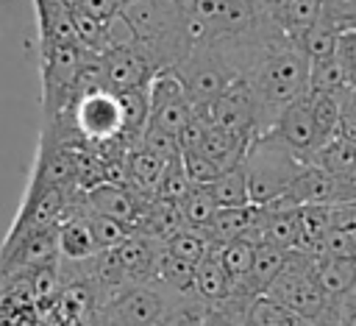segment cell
Here are the masks:
<instances>
[{
	"label": "cell",
	"mask_w": 356,
	"mask_h": 326,
	"mask_svg": "<svg viewBox=\"0 0 356 326\" xmlns=\"http://www.w3.org/2000/svg\"><path fill=\"white\" fill-rule=\"evenodd\" d=\"M186 89L189 103L195 106V111H206L239 75H245L242 61L236 59V53L225 45L217 42H195L189 56L172 67Z\"/></svg>",
	"instance_id": "obj_4"
},
{
	"label": "cell",
	"mask_w": 356,
	"mask_h": 326,
	"mask_svg": "<svg viewBox=\"0 0 356 326\" xmlns=\"http://www.w3.org/2000/svg\"><path fill=\"white\" fill-rule=\"evenodd\" d=\"M350 181H353V189H356V173H353V178H350Z\"/></svg>",
	"instance_id": "obj_44"
},
{
	"label": "cell",
	"mask_w": 356,
	"mask_h": 326,
	"mask_svg": "<svg viewBox=\"0 0 356 326\" xmlns=\"http://www.w3.org/2000/svg\"><path fill=\"white\" fill-rule=\"evenodd\" d=\"M181 167H184V173H186L192 187H209L220 176V170L200 150H184L181 153Z\"/></svg>",
	"instance_id": "obj_37"
},
{
	"label": "cell",
	"mask_w": 356,
	"mask_h": 326,
	"mask_svg": "<svg viewBox=\"0 0 356 326\" xmlns=\"http://www.w3.org/2000/svg\"><path fill=\"white\" fill-rule=\"evenodd\" d=\"M75 195V192H72ZM70 206V192L61 187H53L36 176H31L28 192L22 198V206L17 212V220L8 231H44L56 228L67 217Z\"/></svg>",
	"instance_id": "obj_12"
},
{
	"label": "cell",
	"mask_w": 356,
	"mask_h": 326,
	"mask_svg": "<svg viewBox=\"0 0 356 326\" xmlns=\"http://www.w3.org/2000/svg\"><path fill=\"white\" fill-rule=\"evenodd\" d=\"M337 59L342 61L350 84L356 86V31H342L339 45H337Z\"/></svg>",
	"instance_id": "obj_39"
},
{
	"label": "cell",
	"mask_w": 356,
	"mask_h": 326,
	"mask_svg": "<svg viewBox=\"0 0 356 326\" xmlns=\"http://www.w3.org/2000/svg\"><path fill=\"white\" fill-rule=\"evenodd\" d=\"M120 14L159 70L178 67L189 56L192 36L181 0H122Z\"/></svg>",
	"instance_id": "obj_2"
},
{
	"label": "cell",
	"mask_w": 356,
	"mask_h": 326,
	"mask_svg": "<svg viewBox=\"0 0 356 326\" xmlns=\"http://www.w3.org/2000/svg\"><path fill=\"white\" fill-rule=\"evenodd\" d=\"M242 162L248 170V189L253 206H270L273 201H278L309 164L273 131L256 134Z\"/></svg>",
	"instance_id": "obj_3"
},
{
	"label": "cell",
	"mask_w": 356,
	"mask_h": 326,
	"mask_svg": "<svg viewBox=\"0 0 356 326\" xmlns=\"http://www.w3.org/2000/svg\"><path fill=\"white\" fill-rule=\"evenodd\" d=\"M256 217V206H236V209H217L214 220L209 223V228L203 231L209 237V242L217 248L222 242H231V240H242L250 228Z\"/></svg>",
	"instance_id": "obj_23"
},
{
	"label": "cell",
	"mask_w": 356,
	"mask_h": 326,
	"mask_svg": "<svg viewBox=\"0 0 356 326\" xmlns=\"http://www.w3.org/2000/svg\"><path fill=\"white\" fill-rule=\"evenodd\" d=\"M178 293L159 281L128 284L92 306L95 326H159Z\"/></svg>",
	"instance_id": "obj_6"
},
{
	"label": "cell",
	"mask_w": 356,
	"mask_h": 326,
	"mask_svg": "<svg viewBox=\"0 0 356 326\" xmlns=\"http://www.w3.org/2000/svg\"><path fill=\"white\" fill-rule=\"evenodd\" d=\"M314 267H317V259L300 251H289L284 270L278 273V279L264 295L281 301L286 309H292L312 326H339V301L328 298L320 290Z\"/></svg>",
	"instance_id": "obj_5"
},
{
	"label": "cell",
	"mask_w": 356,
	"mask_h": 326,
	"mask_svg": "<svg viewBox=\"0 0 356 326\" xmlns=\"http://www.w3.org/2000/svg\"><path fill=\"white\" fill-rule=\"evenodd\" d=\"M192 293H195L203 304H209V306H220V304H225V301L231 298V293H234V281H231V276L225 273L222 262L217 259L214 248H211V254H209L206 259L197 262Z\"/></svg>",
	"instance_id": "obj_17"
},
{
	"label": "cell",
	"mask_w": 356,
	"mask_h": 326,
	"mask_svg": "<svg viewBox=\"0 0 356 326\" xmlns=\"http://www.w3.org/2000/svg\"><path fill=\"white\" fill-rule=\"evenodd\" d=\"M345 86H353L342 61L334 56L328 61H320V64H312V72H309V95H331V92H342Z\"/></svg>",
	"instance_id": "obj_32"
},
{
	"label": "cell",
	"mask_w": 356,
	"mask_h": 326,
	"mask_svg": "<svg viewBox=\"0 0 356 326\" xmlns=\"http://www.w3.org/2000/svg\"><path fill=\"white\" fill-rule=\"evenodd\" d=\"M314 276H317V284L320 290L339 301L345 293H350L356 287V256H328V259H320L317 267H314Z\"/></svg>",
	"instance_id": "obj_22"
},
{
	"label": "cell",
	"mask_w": 356,
	"mask_h": 326,
	"mask_svg": "<svg viewBox=\"0 0 356 326\" xmlns=\"http://www.w3.org/2000/svg\"><path fill=\"white\" fill-rule=\"evenodd\" d=\"M178 209H181V217H184V226L186 228L206 231L220 206H217V201H214V195H211L209 187H192L186 192V198L178 203Z\"/></svg>",
	"instance_id": "obj_27"
},
{
	"label": "cell",
	"mask_w": 356,
	"mask_h": 326,
	"mask_svg": "<svg viewBox=\"0 0 356 326\" xmlns=\"http://www.w3.org/2000/svg\"><path fill=\"white\" fill-rule=\"evenodd\" d=\"M353 106H356V98H353Z\"/></svg>",
	"instance_id": "obj_45"
},
{
	"label": "cell",
	"mask_w": 356,
	"mask_h": 326,
	"mask_svg": "<svg viewBox=\"0 0 356 326\" xmlns=\"http://www.w3.org/2000/svg\"><path fill=\"white\" fill-rule=\"evenodd\" d=\"M309 72L312 64L300 53V47L278 33L273 42L261 47V53L248 67L245 78L250 81L256 100H259V117H261V134L273 128L275 117L309 89Z\"/></svg>",
	"instance_id": "obj_1"
},
{
	"label": "cell",
	"mask_w": 356,
	"mask_h": 326,
	"mask_svg": "<svg viewBox=\"0 0 356 326\" xmlns=\"http://www.w3.org/2000/svg\"><path fill=\"white\" fill-rule=\"evenodd\" d=\"M256 3H259V6L264 8V11H273V8H278V6H284L286 0H256Z\"/></svg>",
	"instance_id": "obj_43"
},
{
	"label": "cell",
	"mask_w": 356,
	"mask_h": 326,
	"mask_svg": "<svg viewBox=\"0 0 356 326\" xmlns=\"http://www.w3.org/2000/svg\"><path fill=\"white\" fill-rule=\"evenodd\" d=\"M186 226H184V217H181L178 203L153 201L145 209V215H142V220H139V226H136L134 234H142V237H150V240H159V242H170Z\"/></svg>",
	"instance_id": "obj_21"
},
{
	"label": "cell",
	"mask_w": 356,
	"mask_h": 326,
	"mask_svg": "<svg viewBox=\"0 0 356 326\" xmlns=\"http://www.w3.org/2000/svg\"><path fill=\"white\" fill-rule=\"evenodd\" d=\"M248 145H250V139H242V137H236V134H231V131H222V128H217V125L209 123V131H206V137H203V142H200L197 150H200L220 173H225V170L242 164V159H245V153H248Z\"/></svg>",
	"instance_id": "obj_18"
},
{
	"label": "cell",
	"mask_w": 356,
	"mask_h": 326,
	"mask_svg": "<svg viewBox=\"0 0 356 326\" xmlns=\"http://www.w3.org/2000/svg\"><path fill=\"white\" fill-rule=\"evenodd\" d=\"M323 17L339 33L356 31V0H323Z\"/></svg>",
	"instance_id": "obj_38"
},
{
	"label": "cell",
	"mask_w": 356,
	"mask_h": 326,
	"mask_svg": "<svg viewBox=\"0 0 356 326\" xmlns=\"http://www.w3.org/2000/svg\"><path fill=\"white\" fill-rule=\"evenodd\" d=\"M309 164L331 173L334 178H342V181H350L353 173H356V148L348 145L345 139L339 137H331L325 145H320L314 150V156L309 159Z\"/></svg>",
	"instance_id": "obj_24"
},
{
	"label": "cell",
	"mask_w": 356,
	"mask_h": 326,
	"mask_svg": "<svg viewBox=\"0 0 356 326\" xmlns=\"http://www.w3.org/2000/svg\"><path fill=\"white\" fill-rule=\"evenodd\" d=\"M103 70H106V89L125 92V89L150 84L153 75L159 72V64L136 42L131 47H117V50L103 53Z\"/></svg>",
	"instance_id": "obj_14"
},
{
	"label": "cell",
	"mask_w": 356,
	"mask_h": 326,
	"mask_svg": "<svg viewBox=\"0 0 356 326\" xmlns=\"http://www.w3.org/2000/svg\"><path fill=\"white\" fill-rule=\"evenodd\" d=\"M192 189L184 167H181V159L178 162H170L164 167V176L159 181V189H156V201H167V203H181L186 198V192Z\"/></svg>",
	"instance_id": "obj_35"
},
{
	"label": "cell",
	"mask_w": 356,
	"mask_h": 326,
	"mask_svg": "<svg viewBox=\"0 0 356 326\" xmlns=\"http://www.w3.org/2000/svg\"><path fill=\"white\" fill-rule=\"evenodd\" d=\"M195 267L192 262H184L178 256H172L167 248H161L159 256V267H156V281L164 284L167 290L178 293V295H195L192 284H195Z\"/></svg>",
	"instance_id": "obj_29"
},
{
	"label": "cell",
	"mask_w": 356,
	"mask_h": 326,
	"mask_svg": "<svg viewBox=\"0 0 356 326\" xmlns=\"http://www.w3.org/2000/svg\"><path fill=\"white\" fill-rule=\"evenodd\" d=\"M56 228L8 231V237H6V242L0 248V284L14 279V276L33 273V270H39L44 265H56V259H58Z\"/></svg>",
	"instance_id": "obj_9"
},
{
	"label": "cell",
	"mask_w": 356,
	"mask_h": 326,
	"mask_svg": "<svg viewBox=\"0 0 356 326\" xmlns=\"http://www.w3.org/2000/svg\"><path fill=\"white\" fill-rule=\"evenodd\" d=\"M284 145H289L298 156H303L306 162L314 156V150L320 148V134L314 125V114H312V98L309 92L298 100H292L273 123L270 128Z\"/></svg>",
	"instance_id": "obj_15"
},
{
	"label": "cell",
	"mask_w": 356,
	"mask_h": 326,
	"mask_svg": "<svg viewBox=\"0 0 356 326\" xmlns=\"http://www.w3.org/2000/svg\"><path fill=\"white\" fill-rule=\"evenodd\" d=\"M56 240H58V259L61 262H86V259L100 254L95 245V237L89 231V223L78 209H70L67 217L58 223Z\"/></svg>",
	"instance_id": "obj_16"
},
{
	"label": "cell",
	"mask_w": 356,
	"mask_h": 326,
	"mask_svg": "<svg viewBox=\"0 0 356 326\" xmlns=\"http://www.w3.org/2000/svg\"><path fill=\"white\" fill-rule=\"evenodd\" d=\"M142 148H147L150 153H156L161 162H178L181 159V142H178V137L175 134H170V131H161V128H156V125H147L145 128V134H142V142H139Z\"/></svg>",
	"instance_id": "obj_36"
},
{
	"label": "cell",
	"mask_w": 356,
	"mask_h": 326,
	"mask_svg": "<svg viewBox=\"0 0 356 326\" xmlns=\"http://www.w3.org/2000/svg\"><path fill=\"white\" fill-rule=\"evenodd\" d=\"M214 201L220 209H236V206H250V189H248V170L245 162L220 173L211 184H209Z\"/></svg>",
	"instance_id": "obj_25"
},
{
	"label": "cell",
	"mask_w": 356,
	"mask_h": 326,
	"mask_svg": "<svg viewBox=\"0 0 356 326\" xmlns=\"http://www.w3.org/2000/svg\"><path fill=\"white\" fill-rule=\"evenodd\" d=\"M192 117H195V106L189 103L178 72L172 67L159 70L150 81V123L147 125H156L178 137Z\"/></svg>",
	"instance_id": "obj_11"
},
{
	"label": "cell",
	"mask_w": 356,
	"mask_h": 326,
	"mask_svg": "<svg viewBox=\"0 0 356 326\" xmlns=\"http://www.w3.org/2000/svg\"><path fill=\"white\" fill-rule=\"evenodd\" d=\"M206 120L222 131H231L242 139H253L261 134V117H259V100L245 75H239L206 111Z\"/></svg>",
	"instance_id": "obj_10"
},
{
	"label": "cell",
	"mask_w": 356,
	"mask_h": 326,
	"mask_svg": "<svg viewBox=\"0 0 356 326\" xmlns=\"http://www.w3.org/2000/svg\"><path fill=\"white\" fill-rule=\"evenodd\" d=\"M217 259L222 262L225 273L231 276L234 287L245 284V279L250 276V267H253V256H256V245L250 240H231V242H222L214 248Z\"/></svg>",
	"instance_id": "obj_28"
},
{
	"label": "cell",
	"mask_w": 356,
	"mask_h": 326,
	"mask_svg": "<svg viewBox=\"0 0 356 326\" xmlns=\"http://www.w3.org/2000/svg\"><path fill=\"white\" fill-rule=\"evenodd\" d=\"M248 326H312V323L303 320L300 315H295L292 309H286L281 301H275L270 295H259L250 304Z\"/></svg>",
	"instance_id": "obj_30"
},
{
	"label": "cell",
	"mask_w": 356,
	"mask_h": 326,
	"mask_svg": "<svg viewBox=\"0 0 356 326\" xmlns=\"http://www.w3.org/2000/svg\"><path fill=\"white\" fill-rule=\"evenodd\" d=\"M331 231H342L356 237V201H345L331 206Z\"/></svg>",
	"instance_id": "obj_40"
},
{
	"label": "cell",
	"mask_w": 356,
	"mask_h": 326,
	"mask_svg": "<svg viewBox=\"0 0 356 326\" xmlns=\"http://www.w3.org/2000/svg\"><path fill=\"white\" fill-rule=\"evenodd\" d=\"M339 326H356V306H339Z\"/></svg>",
	"instance_id": "obj_42"
},
{
	"label": "cell",
	"mask_w": 356,
	"mask_h": 326,
	"mask_svg": "<svg viewBox=\"0 0 356 326\" xmlns=\"http://www.w3.org/2000/svg\"><path fill=\"white\" fill-rule=\"evenodd\" d=\"M81 203L89 209V212H97L103 217H111L122 226H128L131 231H136L145 209L153 203V201H145L139 195H134L128 187H120V184H108V181H100L83 192H78Z\"/></svg>",
	"instance_id": "obj_13"
},
{
	"label": "cell",
	"mask_w": 356,
	"mask_h": 326,
	"mask_svg": "<svg viewBox=\"0 0 356 326\" xmlns=\"http://www.w3.org/2000/svg\"><path fill=\"white\" fill-rule=\"evenodd\" d=\"M289 259V251L284 248H275V245H256V256H253V267H250V276L245 279V284L234 287V290H242L248 295H264L273 281L278 279V273L284 270Z\"/></svg>",
	"instance_id": "obj_19"
},
{
	"label": "cell",
	"mask_w": 356,
	"mask_h": 326,
	"mask_svg": "<svg viewBox=\"0 0 356 326\" xmlns=\"http://www.w3.org/2000/svg\"><path fill=\"white\" fill-rule=\"evenodd\" d=\"M267 14L278 25V31L295 42L300 33H306L314 22L323 20V0H286L284 6Z\"/></svg>",
	"instance_id": "obj_20"
},
{
	"label": "cell",
	"mask_w": 356,
	"mask_h": 326,
	"mask_svg": "<svg viewBox=\"0 0 356 326\" xmlns=\"http://www.w3.org/2000/svg\"><path fill=\"white\" fill-rule=\"evenodd\" d=\"M164 248L172 254V256H178V259H184V262H192V265H197L200 259H206L209 254H211V242H209V237L203 234V231H195V228H184V231H178L170 242H164Z\"/></svg>",
	"instance_id": "obj_33"
},
{
	"label": "cell",
	"mask_w": 356,
	"mask_h": 326,
	"mask_svg": "<svg viewBox=\"0 0 356 326\" xmlns=\"http://www.w3.org/2000/svg\"><path fill=\"white\" fill-rule=\"evenodd\" d=\"M348 89V86H345ZM342 92H331V95H309L312 98V114H314V125L320 134V145H325L331 137H337L339 128V117H342Z\"/></svg>",
	"instance_id": "obj_31"
},
{
	"label": "cell",
	"mask_w": 356,
	"mask_h": 326,
	"mask_svg": "<svg viewBox=\"0 0 356 326\" xmlns=\"http://www.w3.org/2000/svg\"><path fill=\"white\" fill-rule=\"evenodd\" d=\"M89 50L78 42L39 47V72H42V114L44 123L58 120L75 98V81L83 70Z\"/></svg>",
	"instance_id": "obj_7"
},
{
	"label": "cell",
	"mask_w": 356,
	"mask_h": 326,
	"mask_svg": "<svg viewBox=\"0 0 356 326\" xmlns=\"http://www.w3.org/2000/svg\"><path fill=\"white\" fill-rule=\"evenodd\" d=\"M295 45L300 47V53L309 59V64H320L337 56V45H339V31L323 17L320 22H314L306 33H300L295 39Z\"/></svg>",
	"instance_id": "obj_26"
},
{
	"label": "cell",
	"mask_w": 356,
	"mask_h": 326,
	"mask_svg": "<svg viewBox=\"0 0 356 326\" xmlns=\"http://www.w3.org/2000/svg\"><path fill=\"white\" fill-rule=\"evenodd\" d=\"M120 6H122V0H75V8H81L83 14H89L100 22H108L114 14H120Z\"/></svg>",
	"instance_id": "obj_41"
},
{
	"label": "cell",
	"mask_w": 356,
	"mask_h": 326,
	"mask_svg": "<svg viewBox=\"0 0 356 326\" xmlns=\"http://www.w3.org/2000/svg\"><path fill=\"white\" fill-rule=\"evenodd\" d=\"M58 120H64L89 148H100V145H111V142L120 145L122 111H120L117 92L106 89V86L78 95L72 100V106Z\"/></svg>",
	"instance_id": "obj_8"
},
{
	"label": "cell",
	"mask_w": 356,
	"mask_h": 326,
	"mask_svg": "<svg viewBox=\"0 0 356 326\" xmlns=\"http://www.w3.org/2000/svg\"><path fill=\"white\" fill-rule=\"evenodd\" d=\"M206 312L209 304H203L197 295H178L159 326H203Z\"/></svg>",
	"instance_id": "obj_34"
}]
</instances>
